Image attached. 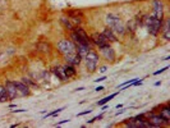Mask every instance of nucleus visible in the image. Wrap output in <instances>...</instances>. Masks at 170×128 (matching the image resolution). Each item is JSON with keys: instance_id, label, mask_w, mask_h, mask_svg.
<instances>
[{"instance_id": "nucleus-30", "label": "nucleus", "mask_w": 170, "mask_h": 128, "mask_svg": "<svg viewBox=\"0 0 170 128\" xmlns=\"http://www.w3.org/2000/svg\"><path fill=\"white\" fill-rule=\"evenodd\" d=\"M67 122H69V119H64V121L59 122V123H58V124H55V126H60V124H64V123H67Z\"/></svg>"}, {"instance_id": "nucleus-21", "label": "nucleus", "mask_w": 170, "mask_h": 128, "mask_svg": "<svg viewBox=\"0 0 170 128\" xmlns=\"http://www.w3.org/2000/svg\"><path fill=\"white\" fill-rule=\"evenodd\" d=\"M64 71H65V74H67V77L68 78H71V77H74L76 76V69H74V67L73 65H71V64H67V65H64Z\"/></svg>"}, {"instance_id": "nucleus-26", "label": "nucleus", "mask_w": 170, "mask_h": 128, "mask_svg": "<svg viewBox=\"0 0 170 128\" xmlns=\"http://www.w3.org/2000/svg\"><path fill=\"white\" fill-rule=\"evenodd\" d=\"M68 17H73V15H78V17H83V13L81 10H69L67 12Z\"/></svg>"}, {"instance_id": "nucleus-18", "label": "nucleus", "mask_w": 170, "mask_h": 128, "mask_svg": "<svg viewBox=\"0 0 170 128\" xmlns=\"http://www.w3.org/2000/svg\"><path fill=\"white\" fill-rule=\"evenodd\" d=\"M159 114L164 119H168V121H170V106H169V104H165V105H161L160 106V113Z\"/></svg>"}, {"instance_id": "nucleus-15", "label": "nucleus", "mask_w": 170, "mask_h": 128, "mask_svg": "<svg viewBox=\"0 0 170 128\" xmlns=\"http://www.w3.org/2000/svg\"><path fill=\"white\" fill-rule=\"evenodd\" d=\"M53 73L55 74L58 78L61 80V81H68L69 78L67 77V74H65V71L63 67H60V65H58V67H54L53 68Z\"/></svg>"}, {"instance_id": "nucleus-24", "label": "nucleus", "mask_w": 170, "mask_h": 128, "mask_svg": "<svg viewBox=\"0 0 170 128\" xmlns=\"http://www.w3.org/2000/svg\"><path fill=\"white\" fill-rule=\"evenodd\" d=\"M117 95H118V92H115V94H111L110 96H107V98H104L102 100H100V101L97 103V105H99V106H101V105H104V104H107V103H109L111 99L115 98V96H117Z\"/></svg>"}, {"instance_id": "nucleus-16", "label": "nucleus", "mask_w": 170, "mask_h": 128, "mask_svg": "<svg viewBox=\"0 0 170 128\" xmlns=\"http://www.w3.org/2000/svg\"><path fill=\"white\" fill-rule=\"evenodd\" d=\"M90 49H91V46H88L86 44H77L76 45V51L82 56V59H83V56L88 53V50H90Z\"/></svg>"}, {"instance_id": "nucleus-4", "label": "nucleus", "mask_w": 170, "mask_h": 128, "mask_svg": "<svg viewBox=\"0 0 170 128\" xmlns=\"http://www.w3.org/2000/svg\"><path fill=\"white\" fill-rule=\"evenodd\" d=\"M145 118L151 123L152 127H164V126L170 124V121L164 119L160 114H155L153 111H151V113H145Z\"/></svg>"}, {"instance_id": "nucleus-5", "label": "nucleus", "mask_w": 170, "mask_h": 128, "mask_svg": "<svg viewBox=\"0 0 170 128\" xmlns=\"http://www.w3.org/2000/svg\"><path fill=\"white\" fill-rule=\"evenodd\" d=\"M58 51L63 55H68V54L76 53V45L73 44L68 38H63L58 42Z\"/></svg>"}, {"instance_id": "nucleus-35", "label": "nucleus", "mask_w": 170, "mask_h": 128, "mask_svg": "<svg viewBox=\"0 0 170 128\" xmlns=\"http://www.w3.org/2000/svg\"><path fill=\"white\" fill-rule=\"evenodd\" d=\"M82 90H84V88H83V87H78V88H77V90H76V91H82Z\"/></svg>"}, {"instance_id": "nucleus-25", "label": "nucleus", "mask_w": 170, "mask_h": 128, "mask_svg": "<svg viewBox=\"0 0 170 128\" xmlns=\"http://www.w3.org/2000/svg\"><path fill=\"white\" fill-rule=\"evenodd\" d=\"M22 82L26 83L28 87H30V86H36V82H35L33 80H31L30 77H23V78H22Z\"/></svg>"}, {"instance_id": "nucleus-17", "label": "nucleus", "mask_w": 170, "mask_h": 128, "mask_svg": "<svg viewBox=\"0 0 170 128\" xmlns=\"http://www.w3.org/2000/svg\"><path fill=\"white\" fill-rule=\"evenodd\" d=\"M140 27V23H138L136 19H130V21L127 23V26H125V30L128 31V32H130V33H133V32H136V30Z\"/></svg>"}, {"instance_id": "nucleus-27", "label": "nucleus", "mask_w": 170, "mask_h": 128, "mask_svg": "<svg viewBox=\"0 0 170 128\" xmlns=\"http://www.w3.org/2000/svg\"><path fill=\"white\" fill-rule=\"evenodd\" d=\"M102 117H104V115H102V114H100V115H97V117H95V118L90 119V121H88V123H94L95 121H97V119H102Z\"/></svg>"}, {"instance_id": "nucleus-12", "label": "nucleus", "mask_w": 170, "mask_h": 128, "mask_svg": "<svg viewBox=\"0 0 170 128\" xmlns=\"http://www.w3.org/2000/svg\"><path fill=\"white\" fill-rule=\"evenodd\" d=\"M15 85V87H17V91H18V95H21V96H28L31 94V90H30V87L27 86L26 83H23L22 81H15L14 82Z\"/></svg>"}, {"instance_id": "nucleus-10", "label": "nucleus", "mask_w": 170, "mask_h": 128, "mask_svg": "<svg viewBox=\"0 0 170 128\" xmlns=\"http://www.w3.org/2000/svg\"><path fill=\"white\" fill-rule=\"evenodd\" d=\"M65 56V60H67V64H71L73 67L76 65H79L81 61H82V56L79 55L78 53H72V54H68V55H64Z\"/></svg>"}, {"instance_id": "nucleus-33", "label": "nucleus", "mask_w": 170, "mask_h": 128, "mask_svg": "<svg viewBox=\"0 0 170 128\" xmlns=\"http://www.w3.org/2000/svg\"><path fill=\"white\" fill-rule=\"evenodd\" d=\"M106 69H107V68L105 67V65H104V67H101V68H100V72H102V73H104V72L106 71Z\"/></svg>"}, {"instance_id": "nucleus-20", "label": "nucleus", "mask_w": 170, "mask_h": 128, "mask_svg": "<svg viewBox=\"0 0 170 128\" xmlns=\"http://www.w3.org/2000/svg\"><path fill=\"white\" fill-rule=\"evenodd\" d=\"M36 49H37V51L48 54V53H50V50H51V46H50V44H48V42H38Z\"/></svg>"}, {"instance_id": "nucleus-34", "label": "nucleus", "mask_w": 170, "mask_h": 128, "mask_svg": "<svg viewBox=\"0 0 170 128\" xmlns=\"http://www.w3.org/2000/svg\"><path fill=\"white\" fill-rule=\"evenodd\" d=\"M102 90H104V87H102V86H99L97 88H96V91H97V92H99V91H102Z\"/></svg>"}, {"instance_id": "nucleus-7", "label": "nucleus", "mask_w": 170, "mask_h": 128, "mask_svg": "<svg viewBox=\"0 0 170 128\" xmlns=\"http://www.w3.org/2000/svg\"><path fill=\"white\" fill-rule=\"evenodd\" d=\"M90 38H91V42H92V44L96 45V46H99V48H101V46H105V45L109 44V42H107V40L105 38V36H104L102 33H99V32L92 33L91 36H90Z\"/></svg>"}, {"instance_id": "nucleus-9", "label": "nucleus", "mask_w": 170, "mask_h": 128, "mask_svg": "<svg viewBox=\"0 0 170 128\" xmlns=\"http://www.w3.org/2000/svg\"><path fill=\"white\" fill-rule=\"evenodd\" d=\"M100 49V51H101V54H102V56L105 58L106 60H109V61H114V59H115V53H114V50H113V48L107 44V45H105V46H101V48H99Z\"/></svg>"}, {"instance_id": "nucleus-1", "label": "nucleus", "mask_w": 170, "mask_h": 128, "mask_svg": "<svg viewBox=\"0 0 170 128\" xmlns=\"http://www.w3.org/2000/svg\"><path fill=\"white\" fill-rule=\"evenodd\" d=\"M106 25L107 27H110L111 30H113V32L115 35H124L125 32V26L123 25L122 19L119 18V15L114 14V13H109L106 15Z\"/></svg>"}, {"instance_id": "nucleus-6", "label": "nucleus", "mask_w": 170, "mask_h": 128, "mask_svg": "<svg viewBox=\"0 0 170 128\" xmlns=\"http://www.w3.org/2000/svg\"><path fill=\"white\" fill-rule=\"evenodd\" d=\"M153 15L160 19V21H164V3L161 0H153Z\"/></svg>"}, {"instance_id": "nucleus-14", "label": "nucleus", "mask_w": 170, "mask_h": 128, "mask_svg": "<svg viewBox=\"0 0 170 128\" xmlns=\"http://www.w3.org/2000/svg\"><path fill=\"white\" fill-rule=\"evenodd\" d=\"M170 21L169 19H165V21H163V26H161V30L160 32H163V36L166 41L170 40Z\"/></svg>"}, {"instance_id": "nucleus-23", "label": "nucleus", "mask_w": 170, "mask_h": 128, "mask_svg": "<svg viewBox=\"0 0 170 128\" xmlns=\"http://www.w3.org/2000/svg\"><path fill=\"white\" fill-rule=\"evenodd\" d=\"M69 19H71L72 25L74 26V27L79 26L81 23H82V17H78V15H73V17H69Z\"/></svg>"}, {"instance_id": "nucleus-31", "label": "nucleus", "mask_w": 170, "mask_h": 128, "mask_svg": "<svg viewBox=\"0 0 170 128\" xmlns=\"http://www.w3.org/2000/svg\"><path fill=\"white\" fill-rule=\"evenodd\" d=\"M22 111H26V109H17V110H13V113H22Z\"/></svg>"}, {"instance_id": "nucleus-13", "label": "nucleus", "mask_w": 170, "mask_h": 128, "mask_svg": "<svg viewBox=\"0 0 170 128\" xmlns=\"http://www.w3.org/2000/svg\"><path fill=\"white\" fill-rule=\"evenodd\" d=\"M101 33L104 35V36H105V38L107 40V42H109V44H110V42H115V41H117V35L113 32V30H111L110 27L106 26L105 28L102 30Z\"/></svg>"}, {"instance_id": "nucleus-2", "label": "nucleus", "mask_w": 170, "mask_h": 128, "mask_svg": "<svg viewBox=\"0 0 170 128\" xmlns=\"http://www.w3.org/2000/svg\"><path fill=\"white\" fill-rule=\"evenodd\" d=\"M142 25L146 26V28L151 35L156 36L157 33L160 32L161 30V26H163V21L157 19L155 15L151 14V15H143V21H142Z\"/></svg>"}, {"instance_id": "nucleus-3", "label": "nucleus", "mask_w": 170, "mask_h": 128, "mask_svg": "<svg viewBox=\"0 0 170 128\" xmlns=\"http://www.w3.org/2000/svg\"><path fill=\"white\" fill-rule=\"evenodd\" d=\"M84 61H86V68L88 69V72H95L96 67L99 64V54L95 50H88V53L83 56Z\"/></svg>"}, {"instance_id": "nucleus-22", "label": "nucleus", "mask_w": 170, "mask_h": 128, "mask_svg": "<svg viewBox=\"0 0 170 128\" xmlns=\"http://www.w3.org/2000/svg\"><path fill=\"white\" fill-rule=\"evenodd\" d=\"M9 100V96L6 94V90L4 86H0V103H5Z\"/></svg>"}, {"instance_id": "nucleus-29", "label": "nucleus", "mask_w": 170, "mask_h": 128, "mask_svg": "<svg viewBox=\"0 0 170 128\" xmlns=\"http://www.w3.org/2000/svg\"><path fill=\"white\" fill-rule=\"evenodd\" d=\"M91 111H92V110H84V111H82V113H79L78 115H79V117H81V115H86V114H90Z\"/></svg>"}, {"instance_id": "nucleus-11", "label": "nucleus", "mask_w": 170, "mask_h": 128, "mask_svg": "<svg viewBox=\"0 0 170 128\" xmlns=\"http://www.w3.org/2000/svg\"><path fill=\"white\" fill-rule=\"evenodd\" d=\"M4 87H5L6 90V94L9 96V99H15L18 95V91H17V87H15L14 82H12V81H6L5 85H4Z\"/></svg>"}, {"instance_id": "nucleus-32", "label": "nucleus", "mask_w": 170, "mask_h": 128, "mask_svg": "<svg viewBox=\"0 0 170 128\" xmlns=\"http://www.w3.org/2000/svg\"><path fill=\"white\" fill-rule=\"evenodd\" d=\"M105 80H106V77H101V78L96 80V82H102V81H105Z\"/></svg>"}, {"instance_id": "nucleus-8", "label": "nucleus", "mask_w": 170, "mask_h": 128, "mask_svg": "<svg viewBox=\"0 0 170 128\" xmlns=\"http://www.w3.org/2000/svg\"><path fill=\"white\" fill-rule=\"evenodd\" d=\"M74 32L78 35V37H79V40H81V42L82 44H86V45H88V46H91V38L88 37V35L86 33V31H84L82 27H79V26H77V27H74Z\"/></svg>"}, {"instance_id": "nucleus-19", "label": "nucleus", "mask_w": 170, "mask_h": 128, "mask_svg": "<svg viewBox=\"0 0 170 128\" xmlns=\"http://www.w3.org/2000/svg\"><path fill=\"white\" fill-rule=\"evenodd\" d=\"M60 23L65 27V30H68V31H73V30H74V26L72 25L69 17H65V15H63V17L60 18Z\"/></svg>"}, {"instance_id": "nucleus-28", "label": "nucleus", "mask_w": 170, "mask_h": 128, "mask_svg": "<svg viewBox=\"0 0 170 128\" xmlns=\"http://www.w3.org/2000/svg\"><path fill=\"white\" fill-rule=\"evenodd\" d=\"M166 69H169V67H165V68H163V69H160V71H156L155 72V74H160V73H163V72H165Z\"/></svg>"}]
</instances>
